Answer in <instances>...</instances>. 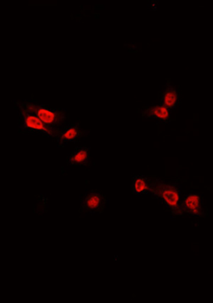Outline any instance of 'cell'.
Masks as SVG:
<instances>
[{"mask_svg":"<svg viewBox=\"0 0 213 303\" xmlns=\"http://www.w3.org/2000/svg\"><path fill=\"white\" fill-rule=\"evenodd\" d=\"M104 204V198L100 193L91 192L84 197L82 205L91 214L100 211Z\"/></svg>","mask_w":213,"mask_h":303,"instance_id":"cell-4","label":"cell"},{"mask_svg":"<svg viewBox=\"0 0 213 303\" xmlns=\"http://www.w3.org/2000/svg\"><path fill=\"white\" fill-rule=\"evenodd\" d=\"M91 153L87 148L77 149L69 157V164L72 166L86 165L90 161Z\"/></svg>","mask_w":213,"mask_h":303,"instance_id":"cell-7","label":"cell"},{"mask_svg":"<svg viewBox=\"0 0 213 303\" xmlns=\"http://www.w3.org/2000/svg\"><path fill=\"white\" fill-rule=\"evenodd\" d=\"M145 115L148 118L165 122L169 120L170 109L163 105L155 106L152 108L146 109L145 111Z\"/></svg>","mask_w":213,"mask_h":303,"instance_id":"cell-8","label":"cell"},{"mask_svg":"<svg viewBox=\"0 0 213 303\" xmlns=\"http://www.w3.org/2000/svg\"><path fill=\"white\" fill-rule=\"evenodd\" d=\"M150 185L146 179L143 176L136 177L133 180V191L137 195H145L150 191Z\"/></svg>","mask_w":213,"mask_h":303,"instance_id":"cell-10","label":"cell"},{"mask_svg":"<svg viewBox=\"0 0 213 303\" xmlns=\"http://www.w3.org/2000/svg\"><path fill=\"white\" fill-rule=\"evenodd\" d=\"M20 109H21L22 127L26 131L34 134L46 135L49 137H53L59 134V130H58L56 128L51 127L46 125L36 115L27 110L22 106H20Z\"/></svg>","mask_w":213,"mask_h":303,"instance_id":"cell-1","label":"cell"},{"mask_svg":"<svg viewBox=\"0 0 213 303\" xmlns=\"http://www.w3.org/2000/svg\"><path fill=\"white\" fill-rule=\"evenodd\" d=\"M22 107L36 115L44 124L51 127L56 128L57 126L61 125L66 119L64 112L48 108L44 106L25 104Z\"/></svg>","mask_w":213,"mask_h":303,"instance_id":"cell-2","label":"cell"},{"mask_svg":"<svg viewBox=\"0 0 213 303\" xmlns=\"http://www.w3.org/2000/svg\"><path fill=\"white\" fill-rule=\"evenodd\" d=\"M154 192L168 209H179L181 193L175 186L159 185L154 189Z\"/></svg>","mask_w":213,"mask_h":303,"instance_id":"cell-3","label":"cell"},{"mask_svg":"<svg viewBox=\"0 0 213 303\" xmlns=\"http://www.w3.org/2000/svg\"><path fill=\"white\" fill-rule=\"evenodd\" d=\"M183 206L189 214L198 216L201 213V198L199 195L192 193L185 197Z\"/></svg>","mask_w":213,"mask_h":303,"instance_id":"cell-6","label":"cell"},{"mask_svg":"<svg viewBox=\"0 0 213 303\" xmlns=\"http://www.w3.org/2000/svg\"><path fill=\"white\" fill-rule=\"evenodd\" d=\"M162 105L168 109H174L177 107L179 102V94L177 89L169 86L166 89L162 96Z\"/></svg>","mask_w":213,"mask_h":303,"instance_id":"cell-9","label":"cell"},{"mask_svg":"<svg viewBox=\"0 0 213 303\" xmlns=\"http://www.w3.org/2000/svg\"><path fill=\"white\" fill-rule=\"evenodd\" d=\"M82 135V131L78 127L67 128L60 134L58 139V147H63L71 142H77Z\"/></svg>","mask_w":213,"mask_h":303,"instance_id":"cell-5","label":"cell"}]
</instances>
